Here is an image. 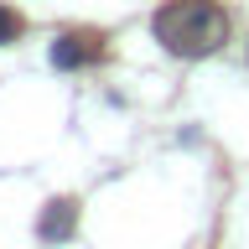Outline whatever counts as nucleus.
Returning <instances> with one entry per match:
<instances>
[{"label": "nucleus", "instance_id": "1", "mask_svg": "<svg viewBox=\"0 0 249 249\" xmlns=\"http://www.w3.org/2000/svg\"><path fill=\"white\" fill-rule=\"evenodd\" d=\"M151 26L171 57H202V52H218L229 42V16L213 0H166Z\"/></svg>", "mask_w": 249, "mask_h": 249}, {"label": "nucleus", "instance_id": "2", "mask_svg": "<svg viewBox=\"0 0 249 249\" xmlns=\"http://www.w3.org/2000/svg\"><path fill=\"white\" fill-rule=\"evenodd\" d=\"M73 233H78V202H68V197L47 202L42 218H36V239L42 244H68Z\"/></svg>", "mask_w": 249, "mask_h": 249}, {"label": "nucleus", "instance_id": "3", "mask_svg": "<svg viewBox=\"0 0 249 249\" xmlns=\"http://www.w3.org/2000/svg\"><path fill=\"white\" fill-rule=\"evenodd\" d=\"M93 57H99L93 36L68 31V36H57V42H52V62H57V68H83V62H93Z\"/></svg>", "mask_w": 249, "mask_h": 249}, {"label": "nucleus", "instance_id": "4", "mask_svg": "<svg viewBox=\"0 0 249 249\" xmlns=\"http://www.w3.org/2000/svg\"><path fill=\"white\" fill-rule=\"evenodd\" d=\"M16 36H21V16H16L11 5H0V47H11Z\"/></svg>", "mask_w": 249, "mask_h": 249}]
</instances>
